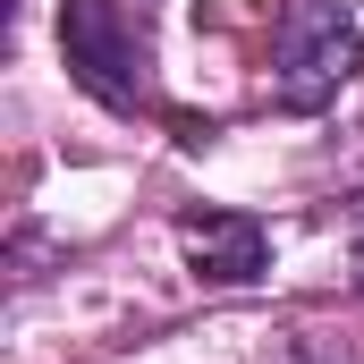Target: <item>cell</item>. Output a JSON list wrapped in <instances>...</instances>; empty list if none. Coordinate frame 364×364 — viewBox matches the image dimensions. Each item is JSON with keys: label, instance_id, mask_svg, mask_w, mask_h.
Wrapping results in <instances>:
<instances>
[{"label": "cell", "instance_id": "6da1fadb", "mask_svg": "<svg viewBox=\"0 0 364 364\" xmlns=\"http://www.w3.org/2000/svg\"><path fill=\"white\" fill-rule=\"evenodd\" d=\"M364 34L339 0H288L279 17V51H272V102L279 110H331L339 85L356 77Z\"/></svg>", "mask_w": 364, "mask_h": 364}, {"label": "cell", "instance_id": "277c9868", "mask_svg": "<svg viewBox=\"0 0 364 364\" xmlns=\"http://www.w3.org/2000/svg\"><path fill=\"white\" fill-rule=\"evenodd\" d=\"M356 288H364V237H356Z\"/></svg>", "mask_w": 364, "mask_h": 364}, {"label": "cell", "instance_id": "7a4b0ae2", "mask_svg": "<svg viewBox=\"0 0 364 364\" xmlns=\"http://www.w3.org/2000/svg\"><path fill=\"white\" fill-rule=\"evenodd\" d=\"M60 51L102 110H136V26L119 0H60Z\"/></svg>", "mask_w": 364, "mask_h": 364}, {"label": "cell", "instance_id": "3957f363", "mask_svg": "<svg viewBox=\"0 0 364 364\" xmlns=\"http://www.w3.org/2000/svg\"><path fill=\"white\" fill-rule=\"evenodd\" d=\"M178 246L195 263V279H212V288H246V279L272 272V229L255 212H186Z\"/></svg>", "mask_w": 364, "mask_h": 364}]
</instances>
